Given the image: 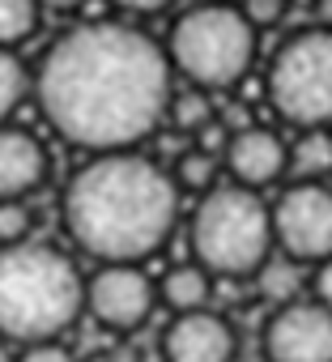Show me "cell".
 Returning <instances> with one entry per match:
<instances>
[{
  "label": "cell",
  "instance_id": "obj_26",
  "mask_svg": "<svg viewBox=\"0 0 332 362\" xmlns=\"http://www.w3.org/2000/svg\"><path fill=\"white\" fill-rule=\"evenodd\" d=\"M77 5H85V0H39V9H56V13H69Z\"/></svg>",
  "mask_w": 332,
  "mask_h": 362
},
{
  "label": "cell",
  "instance_id": "obj_8",
  "mask_svg": "<svg viewBox=\"0 0 332 362\" xmlns=\"http://www.w3.org/2000/svg\"><path fill=\"white\" fill-rule=\"evenodd\" d=\"M264 358L268 362H332V311L324 303H285L264 324Z\"/></svg>",
  "mask_w": 332,
  "mask_h": 362
},
{
  "label": "cell",
  "instance_id": "obj_3",
  "mask_svg": "<svg viewBox=\"0 0 332 362\" xmlns=\"http://www.w3.org/2000/svg\"><path fill=\"white\" fill-rule=\"evenodd\" d=\"M85 311V277L52 243L0 247V337L56 341Z\"/></svg>",
  "mask_w": 332,
  "mask_h": 362
},
{
  "label": "cell",
  "instance_id": "obj_11",
  "mask_svg": "<svg viewBox=\"0 0 332 362\" xmlns=\"http://www.w3.org/2000/svg\"><path fill=\"white\" fill-rule=\"evenodd\" d=\"M235 349H239L235 328L218 311L175 315L171 328H166V337H162L166 362H230Z\"/></svg>",
  "mask_w": 332,
  "mask_h": 362
},
{
  "label": "cell",
  "instance_id": "obj_17",
  "mask_svg": "<svg viewBox=\"0 0 332 362\" xmlns=\"http://www.w3.org/2000/svg\"><path fill=\"white\" fill-rule=\"evenodd\" d=\"M166 119H171L179 132H201L213 124V103L201 86H188V90H175L171 103H166Z\"/></svg>",
  "mask_w": 332,
  "mask_h": 362
},
{
  "label": "cell",
  "instance_id": "obj_16",
  "mask_svg": "<svg viewBox=\"0 0 332 362\" xmlns=\"http://www.w3.org/2000/svg\"><path fill=\"white\" fill-rule=\"evenodd\" d=\"M218 170H222V158L209 153V149H201V145H192V149L179 153L171 179H175L179 192H213L218 188Z\"/></svg>",
  "mask_w": 332,
  "mask_h": 362
},
{
  "label": "cell",
  "instance_id": "obj_21",
  "mask_svg": "<svg viewBox=\"0 0 332 362\" xmlns=\"http://www.w3.org/2000/svg\"><path fill=\"white\" fill-rule=\"evenodd\" d=\"M285 5H290V0H243V18L260 30V26H277L281 18H285Z\"/></svg>",
  "mask_w": 332,
  "mask_h": 362
},
{
  "label": "cell",
  "instance_id": "obj_23",
  "mask_svg": "<svg viewBox=\"0 0 332 362\" xmlns=\"http://www.w3.org/2000/svg\"><path fill=\"white\" fill-rule=\"evenodd\" d=\"M311 290H315V303H324L328 311H332V256L315 269V277H311Z\"/></svg>",
  "mask_w": 332,
  "mask_h": 362
},
{
  "label": "cell",
  "instance_id": "obj_19",
  "mask_svg": "<svg viewBox=\"0 0 332 362\" xmlns=\"http://www.w3.org/2000/svg\"><path fill=\"white\" fill-rule=\"evenodd\" d=\"M39 26V0H0V47L30 39Z\"/></svg>",
  "mask_w": 332,
  "mask_h": 362
},
{
  "label": "cell",
  "instance_id": "obj_6",
  "mask_svg": "<svg viewBox=\"0 0 332 362\" xmlns=\"http://www.w3.org/2000/svg\"><path fill=\"white\" fill-rule=\"evenodd\" d=\"M268 103L281 119L311 128H332V30L290 35L268 64Z\"/></svg>",
  "mask_w": 332,
  "mask_h": 362
},
{
  "label": "cell",
  "instance_id": "obj_12",
  "mask_svg": "<svg viewBox=\"0 0 332 362\" xmlns=\"http://www.w3.org/2000/svg\"><path fill=\"white\" fill-rule=\"evenodd\" d=\"M47 179V149L26 128H0V201H22Z\"/></svg>",
  "mask_w": 332,
  "mask_h": 362
},
{
  "label": "cell",
  "instance_id": "obj_27",
  "mask_svg": "<svg viewBox=\"0 0 332 362\" xmlns=\"http://www.w3.org/2000/svg\"><path fill=\"white\" fill-rule=\"evenodd\" d=\"M0 362H13V358H9V349H5V345H0Z\"/></svg>",
  "mask_w": 332,
  "mask_h": 362
},
{
  "label": "cell",
  "instance_id": "obj_28",
  "mask_svg": "<svg viewBox=\"0 0 332 362\" xmlns=\"http://www.w3.org/2000/svg\"><path fill=\"white\" fill-rule=\"evenodd\" d=\"M196 5H222V0H196Z\"/></svg>",
  "mask_w": 332,
  "mask_h": 362
},
{
  "label": "cell",
  "instance_id": "obj_13",
  "mask_svg": "<svg viewBox=\"0 0 332 362\" xmlns=\"http://www.w3.org/2000/svg\"><path fill=\"white\" fill-rule=\"evenodd\" d=\"M158 298L171 307L175 315L209 311V298H213V273H209V269H201L196 260H192V264H175L171 273L162 277Z\"/></svg>",
  "mask_w": 332,
  "mask_h": 362
},
{
  "label": "cell",
  "instance_id": "obj_15",
  "mask_svg": "<svg viewBox=\"0 0 332 362\" xmlns=\"http://www.w3.org/2000/svg\"><path fill=\"white\" fill-rule=\"evenodd\" d=\"M256 286L268 303L285 307V303H298L302 298V264L290 260V256H268L264 269L256 273Z\"/></svg>",
  "mask_w": 332,
  "mask_h": 362
},
{
  "label": "cell",
  "instance_id": "obj_29",
  "mask_svg": "<svg viewBox=\"0 0 332 362\" xmlns=\"http://www.w3.org/2000/svg\"><path fill=\"white\" fill-rule=\"evenodd\" d=\"M311 5H315V0H311Z\"/></svg>",
  "mask_w": 332,
  "mask_h": 362
},
{
  "label": "cell",
  "instance_id": "obj_25",
  "mask_svg": "<svg viewBox=\"0 0 332 362\" xmlns=\"http://www.w3.org/2000/svg\"><path fill=\"white\" fill-rule=\"evenodd\" d=\"M311 9H315V22H319L324 30H332V0H315Z\"/></svg>",
  "mask_w": 332,
  "mask_h": 362
},
{
  "label": "cell",
  "instance_id": "obj_18",
  "mask_svg": "<svg viewBox=\"0 0 332 362\" xmlns=\"http://www.w3.org/2000/svg\"><path fill=\"white\" fill-rule=\"evenodd\" d=\"M26 94H30V73H26V64H22L9 47H0V128H5V119L22 107Z\"/></svg>",
  "mask_w": 332,
  "mask_h": 362
},
{
  "label": "cell",
  "instance_id": "obj_20",
  "mask_svg": "<svg viewBox=\"0 0 332 362\" xmlns=\"http://www.w3.org/2000/svg\"><path fill=\"white\" fill-rule=\"evenodd\" d=\"M30 235V209L22 201H0V247L26 243Z\"/></svg>",
  "mask_w": 332,
  "mask_h": 362
},
{
  "label": "cell",
  "instance_id": "obj_2",
  "mask_svg": "<svg viewBox=\"0 0 332 362\" xmlns=\"http://www.w3.org/2000/svg\"><path fill=\"white\" fill-rule=\"evenodd\" d=\"M179 218V188L153 158L119 149L94 153L64 192V226L102 264L153 256Z\"/></svg>",
  "mask_w": 332,
  "mask_h": 362
},
{
  "label": "cell",
  "instance_id": "obj_9",
  "mask_svg": "<svg viewBox=\"0 0 332 362\" xmlns=\"http://www.w3.org/2000/svg\"><path fill=\"white\" fill-rule=\"evenodd\" d=\"M158 303L153 281L136 269V264H102L90 281H85V311L115 332H132L149 320Z\"/></svg>",
  "mask_w": 332,
  "mask_h": 362
},
{
  "label": "cell",
  "instance_id": "obj_7",
  "mask_svg": "<svg viewBox=\"0 0 332 362\" xmlns=\"http://www.w3.org/2000/svg\"><path fill=\"white\" fill-rule=\"evenodd\" d=\"M273 243L298 264H324L332 256V188L294 184L273 205Z\"/></svg>",
  "mask_w": 332,
  "mask_h": 362
},
{
  "label": "cell",
  "instance_id": "obj_1",
  "mask_svg": "<svg viewBox=\"0 0 332 362\" xmlns=\"http://www.w3.org/2000/svg\"><path fill=\"white\" fill-rule=\"evenodd\" d=\"M35 98L69 145L119 153L166 119L171 60L136 26L90 22L47 47Z\"/></svg>",
  "mask_w": 332,
  "mask_h": 362
},
{
  "label": "cell",
  "instance_id": "obj_10",
  "mask_svg": "<svg viewBox=\"0 0 332 362\" xmlns=\"http://www.w3.org/2000/svg\"><path fill=\"white\" fill-rule=\"evenodd\" d=\"M285 162H290V145L273 128H260V124L230 132V141L222 149V166L230 170V179L251 192H260L264 184H277L285 175Z\"/></svg>",
  "mask_w": 332,
  "mask_h": 362
},
{
  "label": "cell",
  "instance_id": "obj_14",
  "mask_svg": "<svg viewBox=\"0 0 332 362\" xmlns=\"http://www.w3.org/2000/svg\"><path fill=\"white\" fill-rule=\"evenodd\" d=\"M285 170L298 184H319L324 175H332V132L328 128H311L290 145V162Z\"/></svg>",
  "mask_w": 332,
  "mask_h": 362
},
{
  "label": "cell",
  "instance_id": "obj_5",
  "mask_svg": "<svg viewBox=\"0 0 332 362\" xmlns=\"http://www.w3.org/2000/svg\"><path fill=\"white\" fill-rule=\"evenodd\" d=\"M166 60L201 90L235 86L256 60V26L235 5H192L175 18Z\"/></svg>",
  "mask_w": 332,
  "mask_h": 362
},
{
  "label": "cell",
  "instance_id": "obj_22",
  "mask_svg": "<svg viewBox=\"0 0 332 362\" xmlns=\"http://www.w3.org/2000/svg\"><path fill=\"white\" fill-rule=\"evenodd\" d=\"M13 362H77V354L64 349L60 341H39V345H26L22 358H13Z\"/></svg>",
  "mask_w": 332,
  "mask_h": 362
},
{
  "label": "cell",
  "instance_id": "obj_24",
  "mask_svg": "<svg viewBox=\"0 0 332 362\" xmlns=\"http://www.w3.org/2000/svg\"><path fill=\"white\" fill-rule=\"evenodd\" d=\"M111 5H119V9H128V13H162L171 0H111Z\"/></svg>",
  "mask_w": 332,
  "mask_h": 362
},
{
  "label": "cell",
  "instance_id": "obj_4",
  "mask_svg": "<svg viewBox=\"0 0 332 362\" xmlns=\"http://www.w3.org/2000/svg\"><path fill=\"white\" fill-rule=\"evenodd\" d=\"M192 256L213 277H256L273 256V209L251 188L218 184L192 214Z\"/></svg>",
  "mask_w": 332,
  "mask_h": 362
}]
</instances>
